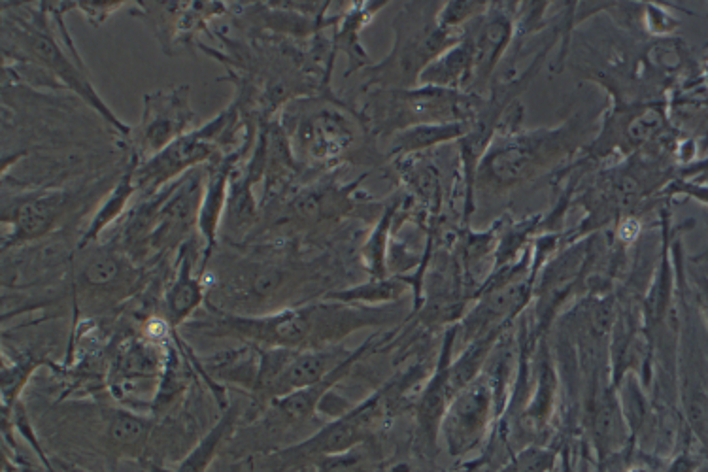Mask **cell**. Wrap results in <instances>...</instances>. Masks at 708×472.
Wrapping results in <instances>:
<instances>
[{"label":"cell","instance_id":"cell-16","mask_svg":"<svg viewBox=\"0 0 708 472\" xmlns=\"http://www.w3.org/2000/svg\"><path fill=\"white\" fill-rule=\"evenodd\" d=\"M403 291H405V286H403L399 280L380 278V280L371 282V284H365V286L354 287V289H344V291H335V293H327L325 299L344 304L388 303V301H395Z\"/></svg>","mask_w":708,"mask_h":472},{"label":"cell","instance_id":"cell-15","mask_svg":"<svg viewBox=\"0 0 708 472\" xmlns=\"http://www.w3.org/2000/svg\"><path fill=\"white\" fill-rule=\"evenodd\" d=\"M472 63H474L472 46L469 50L465 44H461L457 48L442 53L425 68L420 76V84L425 87H440V89L459 85L471 70Z\"/></svg>","mask_w":708,"mask_h":472},{"label":"cell","instance_id":"cell-6","mask_svg":"<svg viewBox=\"0 0 708 472\" xmlns=\"http://www.w3.org/2000/svg\"><path fill=\"white\" fill-rule=\"evenodd\" d=\"M72 269L76 299L84 304L121 297L140 280L135 261L118 244H101V240L76 248Z\"/></svg>","mask_w":708,"mask_h":472},{"label":"cell","instance_id":"cell-22","mask_svg":"<svg viewBox=\"0 0 708 472\" xmlns=\"http://www.w3.org/2000/svg\"><path fill=\"white\" fill-rule=\"evenodd\" d=\"M629 472H644V471H641V469H633V471H629Z\"/></svg>","mask_w":708,"mask_h":472},{"label":"cell","instance_id":"cell-11","mask_svg":"<svg viewBox=\"0 0 708 472\" xmlns=\"http://www.w3.org/2000/svg\"><path fill=\"white\" fill-rule=\"evenodd\" d=\"M101 423L104 439L119 457L142 456L152 439V418L127 408H102Z\"/></svg>","mask_w":708,"mask_h":472},{"label":"cell","instance_id":"cell-1","mask_svg":"<svg viewBox=\"0 0 708 472\" xmlns=\"http://www.w3.org/2000/svg\"><path fill=\"white\" fill-rule=\"evenodd\" d=\"M2 59L8 74L17 82L34 89H70L91 106L119 136L125 140L133 127L121 119L102 101L91 82L84 61L68 53L51 23L48 12L27 2H2Z\"/></svg>","mask_w":708,"mask_h":472},{"label":"cell","instance_id":"cell-4","mask_svg":"<svg viewBox=\"0 0 708 472\" xmlns=\"http://www.w3.org/2000/svg\"><path fill=\"white\" fill-rule=\"evenodd\" d=\"M189 85H170L144 95L142 119L125 140L136 167L199 129Z\"/></svg>","mask_w":708,"mask_h":472},{"label":"cell","instance_id":"cell-20","mask_svg":"<svg viewBox=\"0 0 708 472\" xmlns=\"http://www.w3.org/2000/svg\"><path fill=\"white\" fill-rule=\"evenodd\" d=\"M697 461L693 457L682 456L676 459L675 463L671 465V469L667 472H693L697 469Z\"/></svg>","mask_w":708,"mask_h":472},{"label":"cell","instance_id":"cell-13","mask_svg":"<svg viewBox=\"0 0 708 472\" xmlns=\"http://www.w3.org/2000/svg\"><path fill=\"white\" fill-rule=\"evenodd\" d=\"M135 167V163H131L127 169L123 170L118 182L102 197V203L97 204V208L93 210V218L85 225L84 233L80 236L78 248L99 242L102 233L108 227H112L121 216L127 214L129 203L135 199L136 195H140L135 178H133Z\"/></svg>","mask_w":708,"mask_h":472},{"label":"cell","instance_id":"cell-8","mask_svg":"<svg viewBox=\"0 0 708 472\" xmlns=\"http://www.w3.org/2000/svg\"><path fill=\"white\" fill-rule=\"evenodd\" d=\"M384 391L371 397L367 403L346 412L335 422L325 425L316 435L304 440L301 444L289 446L280 450L276 457L282 459L286 465H301L314 457L338 456L350 452L359 442L367 439L380 422L384 412Z\"/></svg>","mask_w":708,"mask_h":472},{"label":"cell","instance_id":"cell-18","mask_svg":"<svg viewBox=\"0 0 708 472\" xmlns=\"http://www.w3.org/2000/svg\"><path fill=\"white\" fill-rule=\"evenodd\" d=\"M554 456L546 450H527L522 456L518 457V472H548L552 469Z\"/></svg>","mask_w":708,"mask_h":472},{"label":"cell","instance_id":"cell-21","mask_svg":"<svg viewBox=\"0 0 708 472\" xmlns=\"http://www.w3.org/2000/svg\"><path fill=\"white\" fill-rule=\"evenodd\" d=\"M59 471L61 472H91L80 467V465H72V463H65V461H59Z\"/></svg>","mask_w":708,"mask_h":472},{"label":"cell","instance_id":"cell-2","mask_svg":"<svg viewBox=\"0 0 708 472\" xmlns=\"http://www.w3.org/2000/svg\"><path fill=\"white\" fill-rule=\"evenodd\" d=\"M386 318L384 310H357L325 299L323 303L291 306L267 316H236L208 308L204 316L187 321L182 331L208 338H238L259 348L316 350L337 346L346 335Z\"/></svg>","mask_w":708,"mask_h":472},{"label":"cell","instance_id":"cell-10","mask_svg":"<svg viewBox=\"0 0 708 472\" xmlns=\"http://www.w3.org/2000/svg\"><path fill=\"white\" fill-rule=\"evenodd\" d=\"M489 403L491 397L484 384L467 386L457 393L454 405L444 414V433L454 454L467 450L482 435L488 423Z\"/></svg>","mask_w":708,"mask_h":472},{"label":"cell","instance_id":"cell-12","mask_svg":"<svg viewBox=\"0 0 708 472\" xmlns=\"http://www.w3.org/2000/svg\"><path fill=\"white\" fill-rule=\"evenodd\" d=\"M550 142V138H518L512 144H506L503 150L491 155L488 161L489 176L495 178L499 184L508 186L514 182H520L525 176H529L542 159V148Z\"/></svg>","mask_w":708,"mask_h":472},{"label":"cell","instance_id":"cell-14","mask_svg":"<svg viewBox=\"0 0 708 472\" xmlns=\"http://www.w3.org/2000/svg\"><path fill=\"white\" fill-rule=\"evenodd\" d=\"M240 416H242L240 406H227L216 425L204 435L203 439L197 442V446L182 459V463L178 465V469L174 472L208 471V467L212 465V461L216 459L218 452H220L221 444L233 435L236 425L240 422Z\"/></svg>","mask_w":708,"mask_h":472},{"label":"cell","instance_id":"cell-5","mask_svg":"<svg viewBox=\"0 0 708 472\" xmlns=\"http://www.w3.org/2000/svg\"><path fill=\"white\" fill-rule=\"evenodd\" d=\"M295 110L287 104L282 127L286 131L291 152L301 167L333 163L354 144V131L348 119L335 108L312 110L306 101L297 99Z\"/></svg>","mask_w":708,"mask_h":472},{"label":"cell","instance_id":"cell-3","mask_svg":"<svg viewBox=\"0 0 708 472\" xmlns=\"http://www.w3.org/2000/svg\"><path fill=\"white\" fill-rule=\"evenodd\" d=\"M121 174L123 170L82 187H42L2 193V253L67 229H80L84 233L80 221L91 208L89 201H99L102 193L106 195L112 189H106V184L118 180Z\"/></svg>","mask_w":708,"mask_h":472},{"label":"cell","instance_id":"cell-19","mask_svg":"<svg viewBox=\"0 0 708 472\" xmlns=\"http://www.w3.org/2000/svg\"><path fill=\"white\" fill-rule=\"evenodd\" d=\"M659 123H661V119H659L656 112H646L644 116L635 119V121L631 123L629 136H631L633 140H644V138H648V136L654 135V133L658 131Z\"/></svg>","mask_w":708,"mask_h":472},{"label":"cell","instance_id":"cell-9","mask_svg":"<svg viewBox=\"0 0 708 472\" xmlns=\"http://www.w3.org/2000/svg\"><path fill=\"white\" fill-rule=\"evenodd\" d=\"M193 269H197V261L191 238L180 248L176 276L163 297V320L169 323L174 333H178L187 321L193 320L201 304L206 301L203 278L199 272H193Z\"/></svg>","mask_w":708,"mask_h":472},{"label":"cell","instance_id":"cell-17","mask_svg":"<svg viewBox=\"0 0 708 472\" xmlns=\"http://www.w3.org/2000/svg\"><path fill=\"white\" fill-rule=\"evenodd\" d=\"M127 4L129 2H123V0H101V2H76V8H78V12L84 14L85 19L93 27H101L102 23L108 21V17L114 16Z\"/></svg>","mask_w":708,"mask_h":472},{"label":"cell","instance_id":"cell-7","mask_svg":"<svg viewBox=\"0 0 708 472\" xmlns=\"http://www.w3.org/2000/svg\"><path fill=\"white\" fill-rule=\"evenodd\" d=\"M395 29L397 44L384 63L369 70V85L406 87L420 82L423 70L433 63V57L439 55L446 42L444 29L420 25L416 19H412L410 6L406 8V16L397 17Z\"/></svg>","mask_w":708,"mask_h":472}]
</instances>
